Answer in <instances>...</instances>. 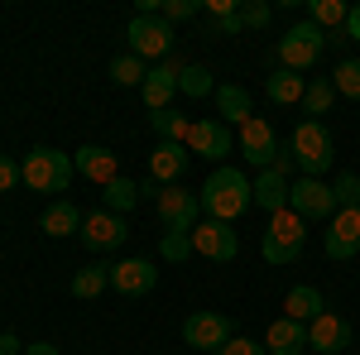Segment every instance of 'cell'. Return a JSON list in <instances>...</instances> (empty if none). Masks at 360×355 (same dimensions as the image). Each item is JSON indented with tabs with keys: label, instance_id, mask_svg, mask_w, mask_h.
I'll return each instance as SVG.
<instances>
[{
	"label": "cell",
	"instance_id": "cell-1",
	"mask_svg": "<svg viewBox=\"0 0 360 355\" xmlns=\"http://www.w3.org/2000/svg\"><path fill=\"white\" fill-rule=\"evenodd\" d=\"M197 197H202V217H212V221H236L245 207H255V192H250L245 173L231 168V164L217 168V173L197 188Z\"/></svg>",
	"mask_w": 360,
	"mask_h": 355
},
{
	"label": "cell",
	"instance_id": "cell-2",
	"mask_svg": "<svg viewBox=\"0 0 360 355\" xmlns=\"http://www.w3.org/2000/svg\"><path fill=\"white\" fill-rule=\"evenodd\" d=\"M72 154H63L53 144H34L25 154V164H20V178H25V188L34 192H68L72 183Z\"/></svg>",
	"mask_w": 360,
	"mask_h": 355
},
{
	"label": "cell",
	"instance_id": "cell-3",
	"mask_svg": "<svg viewBox=\"0 0 360 355\" xmlns=\"http://www.w3.org/2000/svg\"><path fill=\"white\" fill-rule=\"evenodd\" d=\"M288 154H293V168H303V178H322L336 164L332 135H327L322 120H298L293 125V139H288Z\"/></svg>",
	"mask_w": 360,
	"mask_h": 355
},
{
	"label": "cell",
	"instance_id": "cell-4",
	"mask_svg": "<svg viewBox=\"0 0 360 355\" xmlns=\"http://www.w3.org/2000/svg\"><path fill=\"white\" fill-rule=\"evenodd\" d=\"M327 44H332V34H322L312 20L283 29V39H278V49H274V53H278V67H288V72H312Z\"/></svg>",
	"mask_w": 360,
	"mask_h": 355
},
{
	"label": "cell",
	"instance_id": "cell-5",
	"mask_svg": "<svg viewBox=\"0 0 360 355\" xmlns=\"http://www.w3.org/2000/svg\"><path fill=\"white\" fill-rule=\"evenodd\" d=\"M307 221L293 212V207H283V212H274V221H269V231H264V240H259V254L269 259V264H293L298 254H303V231Z\"/></svg>",
	"mask_w": 360,
	"mask_h": 355
},
{
	"label": "cell",
	"instance_id": "cell-6",
	"mask_svg": "<svg viewBox=\"0 0 360 355\" xmlns=\"http://www.w3.org/2000/svg\"><path fill=\"white\" fill-rule=\"evenodd\" d=\"M240 154H245V164H255V168L293 164L288 144H283V139L274 135V125H269L264 115H250L245 125H240Z\"/></svg>",
	"mask_w": 360,
	"mask_h": 355
},
{
	"label": "cell",
	"instance_id": "cell-7",
	"mask_svg": "<svg viewBox=\"0 0 360 355\" xmlns=\"http://www.w3.org/2000/svg\"><path fill=\"white\" fill-rule=\"evenodd\" d=\"M193 254L212 259V264H231V259L240 254V235H236V226H231V221L202 217V221H197V231H193Z\"/></svg>",
	"mask_w": 360,
	"mask_h": 355
},
{
	"label": "cell",
	"instance_id": "cell-8",
	"mask_svg": "<svg viewBox=\"0 0 360 355\" xmlns=\"http://www.w3.org/2000/svg\"><path fill=\"white\" fill-rule=\"evenodd\" d=\"M125 39H130V53L135 58H168V49H173V25H168L164 15H135L130 29H125Z\"/></svg>",
	"mask_w": 360,
	"mask_h": 355
},
{
	"label": "cell",
	"instance_id": "cell-9",
	"mask_svg": "<svg viewBox=\"0 0 360 355\" xmlns=\"http://www.w3.org/2000/svg\"><path fill=\"white\" fill-rule=\"evenodd\" d=\"M183 341L193 346V351H221L226 341H236V322L226 317V312H193L188 322H183Z\"/></svg>",
	"mask_w": 360,
	"mask_h": 355
},
{
	"label": "cell",
	"instance_id": "cell-10",
	"mask_svg": "<svg viewBox=\"0 0 360 355\" xmlns=\"http://www.w3.org/2000/svg\"><path fill=\"white\" fill-rule=\"evenodd\" d=\"M288 207L303 221H332L336 217V192L322 178H298L293 192H288Z\"/></svg>",
	"mask_w": 360,
	"mask_h": 355
},
{
	"label": "cell",
	"instance_id": "cell-11",
	"mask_svg": "<svg viewBox=\"0 0 360 355\" xmlns=\"http://www.w3.org/2000/svg\"><path fill=\"white\" fill-rule=\"evenodd\" d=\"M154 202H159V217H164L168 231H188V235L197 231V221H202V197H197V192L173 183V188H164Z\"/></svg>",
	"mask_w": 360,
	"mask_h": 355
},
{
	"label": "cell",
	"instance_id": "cell-12",
	"mask_svg": "<svg viewBox=\"0 0 360 355\" xmlns=\"http://www.w3.org/2000/svg\"><path fill=\"white\" fill-rule=\"evenodd\" d=\"M327 259H356L360 254V207H336L327 221Z\"/></svg>",
	"mask_w": 360,
	"mask_h": 355
},
{
	"label": "cell",
	"instance_id": "cell-13",
	"mask_svg": "<svg viewBox=\"0 0 360 355\" xmlns=\"http://www.w3.org/2000/svg\"><path fill=\"white\" fill-rule=\"evenodd\" d=\"M183 67H188V63H178V58H168V63H159V67H149V77H144V86H139V96H144L149 115H154V110H168V106H173Z\"/></svg>",
	"mask_w": 360,
	"mask_h": 355
},
{
	"label": "cell",
	"instance_id": "cell-14",
	"mask_svg": "<svg viewBox=\"0 0 360 355\" xmlns=\"http://www.w3.org/2000/svg\"><path fill=\"white\" fill-rule=\"evenodd\" d=\"M293 164H274V168H259V178L250 183V192H255V207H264L269 217L274 212H283L288 207V192H293Z\"/></svg>",
	"mask_w": 360,
	"mask_h": 355
},
{
	"label": "cell",
	"instance_id": "cell-15",
	"mask_svg": "<svg viewBox=\"0 0 360 355\" xmlns=\"http://www.w3.org/2000/svg\"><path fill=\"white\" fill-rule=\"evenodd\" d=\"M351 341H356V331H351L346 317H336V312H322V317L307 322V346L317 355H341Z\"/></svg>",
	"mask_w": 360,
	"mask_h": 355
},
{
	"label": "cell",
	"instance_id": "cell-16",
	"mask_svg": "<svg viewBox=\"0 0 360 355\" xmlns=\"http://www.w3.org/2000/svg\"><path fill=\"white\" fill-rule=\"evenodd\" d=\"M125 235H130V226L125 217H115V212H91L82 221V245L96 254V250H120L125 245Z\"/></svg>",
	"mask_w": 360,
	"mask_h": 355
},
{
	"label": "cell",
	"instance_id": "cell-17",
	"mask_svg": "<svg viewBox=\"0 0 360 355\" xmlns=\"http://www.w3.org/2000/svg\"><path fill=\"white\" fill-rule=\"evenodd\" d=\"M72 168L82 173L86 183H96V188H111L115 178H120V159H115L106 144H82L72 154Z\"/></svg>",
	"mask_w": 360,
	"mask_h": 355
},
{
	"label": "cell",
	"instance_id": "cell-18",
	"mask_svg": "<svg viewBox=\"0 0 360 355\" xmlns=\"http://www.w3.org/2000/svg\"><path fill=\"white\" fill-rule=\"evenodd\" d=\"M154 283H159V269L149 259H120V264H111V288L120 298H144V293H154Z\"/></svg>",
	"mask_w": 360,
	"mask_h": 355
},
{
	"label": "cell",
	"instance_id": "cell-19",
	"mask_svg": "<svg viewBox=\"0 0 360 355\" xmlns=\"http://www.w3.org/2000/svg\"><path fill=\"white\" fill-rule=\"evenodd\" d=\"M231 125L221 120H193V135H188V154H202V159H226L231 154Z\"/></svg>",
	"mask_w": 360,
	"mask_h": 355
},
{
	"label": "cell",
	"instance_id": "cell-20",
	"mask_svg": "<svg viewBox=\"0 0 360 355\" xmlns=\"http://www.w3.org/2000/svg\"><path fill=\"white\" fill-rule=\"evenodd\" d=\"M188 144H159L154 154H149V178L159 183V188H173L183 173H188Z\"/></svg>",
	"mask_w": 360,
	"mask_h": 355
},
{
	"label": "cell",
	"instance_id": "cell-21",
	"mask_svg": "<svg viewBox=\"0 0 360 355\" xmlns=\"http://www.w3.org/2000/svg\"><path fill=\"white\" fill-rule=\"evenodd\" d=\"M255 115V101L240 82H217V120L221 125H245Z\"/></svg>",
	"mask_w": 360,
	"mask_h": 355
},
{
	"label": "cell",
	"instance_id": "cell-22",
	"mask_svg": "<svg viewBox=\"0 0 360 355\" xmlns=\"http://www.w3.org/2000/svg\"><path fill=\"white\" fill-rule=\"evenodd\" d=\"M264 351L269 355H303L307 351V327L303 322H293V317H278L269 336H264Z\"/></svg>",
	"mask_w": 360,
	"mask_h": 355
},
{
	"label": "cell",
	"instance_id": "cell-23",
	"mask_svg": "<svg viewBox=\"0 0 360 355\" xmlns=\"http://www.w3.org/2000/svg\"><path fill=\"white\" fill-rule=\"evenodd\" d=\"M303 91H307V77L303 72H288V67H278L264 77V96L274 101V106H303Z\"/></svg>",
	"mask_w": 360,
	"mask_h": 355
},
{
	"label": "cell",
	"instance_id": "cell-24",
	"mask_svg": "<svg viewBox=\"0 0 360 355\" xmlns=\"http://www.w3.org/2000/svg\"><path fill=\"white\" fill-rule=\"evenodd\" d=\"M82 221H86V217L72 207V202H63V197H58V202H49V207H44L39 226H44L53 240H63V235H82Z\"/></svg>",
	"mask_w": 360,
	"mask_h": 355
},
{
	"label": "cell",
	"instance_id": "cell-25",
	"mask_svg": "<svg viewBox=\"0 0 360 355\" xmlns=\"http://www.w3.org/2000/svg\"><path fill=\"white\" fill-rule=\"evenodd\" d=\"M322 312H327V298H322L312 283L288 288V298H283V317H293V322H312V317H322Z\"/></svg>",
	"mask_w": 360,
	"mask_h": 355
},
{
	"label": "cell",
	"instance_id": "cell-26",
	"mask_svg": "<svg viewBox=\"0 0 360 355\" xmlns=\"http://www.w3.org/2000/svg\"><path fill=\"white\" fill-rule=\"evenodd\" d=\"M346 15H351L346 0H312V5H307V20L322 29V34H332V44H341L336 34L346 29Z\"/></svg>",
	"mask_w": 360,
	"mask_h": 355
},
{
	"label": "cell",
	"instance_id": "cell-27",
	"mask_svg": "<svg viewBox=\"0 0 360 355\" xmlns=\"http://www.w3.org/2000/svg\"><path fill=\"white\" fill-rule=\"evenodd\" d=\"M149 125H154V135H159V144H188V135H193V120L188 115H178V110H154L149 115Z\"/></svg>",
	"mask_w": 360,
	"mask_h": 355
},
{
	"label": "cell",
	"instance_id": "cell-28",
	"mask_svg": "<svg viewBox=\"0 0 360 355\" xmlns=\"http://www.w3.org/2000/svg\"><path fill=\"white\" fill-rule=\"evenodd\" d=\"M202 10H207V20H212L217 34H226V39L245 34V20H240V5H236V0H207Z\"/></svg>",
	"mask_w": 360,
	"mask_h": 355
},
{
	"label": "cell",
	"instance_id": "cell-29",
	"mask_svg": "<svg viewBox=\"0 0 360 355\" xmlns=\"http://www.w3.org/2000/svg\"><path fill=\"white\" fill-rule=\"evenodd\" d=\"M111 288V264H86V269H77V278H72V298H101Z\"/></svg>",
	"mask_w": 360,
	"mask_h": 355
},
{
	"label": "cell",
	"instance_id": "cell-30",
	"mask_svg": "<svg viewBox=\"0 0 360 355\" xmlns=\"http://www.w3.org/2000/svg\"><path fill=\"white\" fill-rule=\"evenodd\" d=\"M332 101H336L332 77H307V91H303V115H307V120L327 115V106H332Z\"/></svg>",
	"mask_w": 360,
	"mask_h": 355
},
{
	"label": "cell",
	"instance_id": "cell-31",
	"mask_svg": "<svg viewBox=\"0 0 360 355\" xmlns=\"http://www.w3.org/2000/svg\"><path fill=\"white\" fill-rule=\"evenodd\" d=\"M135 207H139V183L135 178H115L111 188H106V212L125 217V212H135Z\"/></svg>",
	"mask_w": 360,
	"mask_h": 355
},
{
	"label": "cell",
	"instance_id": "cell-32",
	"mask_svg": "<svg viewBox=\"0 0 360 355\" xmlns=\"http://www.w3.org/2000/svg\"><path fill=\"white\" fill-rule=\"evenodd\" d=\"M144 77H149L144 58H135V53L111 58V82H115V86H144Z\"/></svg>",
	"mask_w": 360,
	"mask_h": 355
},
{
	"label": "cell",
	"instance_id": "cell-33",
	"mask_svg": "<svg viewBox=\"0 0 360 355\" xmlns=\"http://www.w3.org/2000/svg\"><path fill=\"white\" fill-rule=\"evenodd\" d=\"M332 86H336V96H346V101H360V58H341V63H336Z\"/></svg>",
	"mask_w": 360,
	"mask_h": 355
},
{
	"label": "cell",
	"instance_id": "cell-34",
	"mask_svg": "<svg viewBox=\"0 0 360 355\" xmlns=\"http://www.w3.org/2000/svg\"><path fill=\"white\" fill-rule=\"evenodd\" d=\"M178 91H183V96H207V91L217 96V77H212L202 63H188L183 77H178Z\"/></svg>",
	"mask_w": 360,
	"mask_h": 355
},
{
	"label": "cell",
	"instance_id": "cell-35",
	"mask_svg": "<svg viewBox=\"0 0 360 355\" xmlns=\"http://www.w3.org/2000/svg\"><path fill=\"white\" fill-rule=\"evenodd\" d=\"M159 254H164L168 264H183V259H193V235H188V231H168L164 240H159Z\"/></svg>",
	"mask_w": 360,
	"mask_h": 355
},
{
	"label": "cell",
	"instance_id": "cell-36",
	"mask_svg": "<svg viewBox=\"0 0 360 355\" xmlns=\"http://www.w3.org/2000/svg\"><path fill=\"white\" fill-rule=\"evenodd\" d=\"M159 15H164L168 25H183V20L202 15V0H164V5H159Z\"/></svg>",
	"mask_w": 360,
	"mask_h": 355
},
{
	"label": "cell",
	"instance_id": "cell-37",
	"mask_svg": "<svg viewBox=\"0 0 360 355\" xmlns=\"http://www.w3.org/2000/svg\"><path fill=\"white\" fill-rule=\"evenodd\" d=\"M332 192H336V207H360V178L356 173H341L332 183Z\"/></svg>",
	"mask_w": 360,
	"mask_h": 355
},
{
	"label": "cell",
	"instance_id": "cell-38",
	"mask_svg": "<svg viewBox=\"0 0 360 355\" xmlns=\"http://www.w3.org/2000/svg\"><path fill=\"white\" fill-rule=\"evenodd\" d=\"M240 20H245V29H264L274 20V10H269L264 0H250V5H240Z\"/></svg>",
	"mask_w": 360,
	"mask_h": 355
},
{
	"label": "cell",
	"instance_id": "cell-39",
	"mask_svg": "<svg viewBox=\"0 0 360 355\" xmlns=\"http://www.w3.org/2000/svg\"><path fill=\"white\" fill-rule=\"evenodd\" d=\"M217 355H269L264 351V341H250V336H236V341H226Z\"/></svg>",
	"mask_w": 360,
	"mask_h": 355
},
{
	"label": "cell",
	"instance_id": "cell-40",
	"mask_svg": "<svg viewBox=\"0 0 360 355\" xmlns=\"http://www.w3.org/2000/svg\"><path fill=\"white\" fill-rule=\"evenodd\" d=\"M15 183H25V178H20V164H15L10 154H0V192H15Z\"/></svg>",
	"mask_w": 360,
	"mask_h": 355
},
{
	"label": "cell",
	"instance_id": "cell-41",
	"mask_svg": "<svg viewBox=\"0 0 360 355\" xmlns=\"http://www.w3.org/2000/svg\"><path fill=\"white\" fill-rule=\"evenodd\" d=\"M341 34L360 44V5H351V15H346V29H341Z\"/></svg>",
	"mask_w": 360,
	"mask_h": 355
},
{
	"label": "cell",
	"instance_id": "cell-42",
	"mask_svg": "<svg viewBox=\"0 0 360 355\" xmlns=\"http://www.w3.org/2000/svg\"><path fill=\"white\" fill-rule=\"evenodd\" d=\"M0 355H25V346L15 341V331H0Z\"/></svg>",
	"mask_w": 360,
	"mask_h": 355
},
{
	"label": "cell",
	"instance_id": "cell-43",
	"mask_svg": "<svg viewBox=\"0 0 360 355\" xmlns=\"http://www.w3.org/2000/svg\"><path fill=\"white\" fill-rule=\"evenodd\" d=\"M25 355H63L53 346V341H34V346H25Z\"/></svg>",
	"mask_w": 360,
	"mask_h": 355
}]
</instances>
